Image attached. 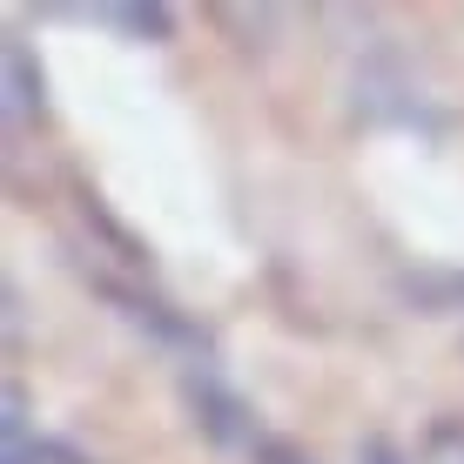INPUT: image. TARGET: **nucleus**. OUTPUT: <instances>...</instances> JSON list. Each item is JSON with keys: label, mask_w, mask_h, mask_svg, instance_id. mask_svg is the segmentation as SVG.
I'll list each match as a JSON object with an SVG mask.
<instances>
[{"label": "nucleus", "mask_w": 464, "mask_h": 464, "mask_svg": "<svg viewBox=\"0 0 464 464\" xmlns=\"http://www.w3.org/2000/svg\"><path fill=\"white\" fill-rule=\"evenodd\" d=\"M418 464H464V418H438L418 438Z\"/></svg>", "instance_id": "6"}, {"label": "nucleus", "mask_w": 464, "mask_h": 464, "mask_svg": "<svg viewBox=\"0 0 464 464\" xmlns=\"http://www.w3.org/2000/svg\"><path fill=\"white\" fill-rule=\"evenodd\" d=\"M182 411H188V424L202 430V438L216 444V451H256V438H263V418L249 411V397L243 391H229L216 371H182Z\"/></svg>", "instance_id": "2"}, {"label": "nucleus", "mask_w": 464, "mask_h": 464, "mask_svg": "<svg viewBox=\"0 0 464 464\" xmlns=\"http://www.w3.org/2000/svg\"><path fill=\"white\" fill-rule=\"evenodd\" d=\"M357 464H418V451H404L397 438L371 430V438H357Z\"/></svg>", "instance_id": "8"}, {"label": "nucleus", "mask_w": 464, "mask_h": 464, "mask_svg": "<svg viewBox=\"0 0 464 464\" xmlns=\"http://www.w3.org/2000/svg\"><path fill=\"white\" fill-rule=\"evenodd\" d=\"M0 464H94V458L54 430H21V438H0Z\"/></svg>", "instance_id": "5"}, {"label": "nucleus", "mask_w": 464, "mask_h": 464, "mask_svg": "<svg viewBox=\"0 0 464 464\" xmlns=\"http://www.w3.org/2000/svg\"><path fill=\"white\" fill-rule=\"evenodd\" d=\"M88 290L121 316L135 337H149L162 357H175L182 371H216V330L202 324L196 310H182L175 296H162L155 283H135V276H108V269H82Z\"/></svg>", "instance_id": "1"}, {"label": "nucleus", "mask_w": 464, "mask_h": 464, "mask_svg": "<svg viewBox=\"0 0 464 464\" xmlns=\"http://www.w3.org/2000/svg\"><path fill=\"white\" fill-rule=\"evenodd\" d=\"M0 74H7V141H21V135H41L47 128V68H41V54H34V41H21V34H7V61H0Z\"/></svg>", "instance_id": "3"}, {"label": "nucleus", "mask_w": 464, "mask_h": 464, "mask_svg": "<svg viewBox=\"0 0 464 464\" xmlns=\"http://www.w3.org/2000/svg\"><path fill=\"white\" fill-rule=\"evenodd\" d=\"M0 303H7V357H21V283L7 276V290H0Z\"/></svg>", "instance_id": "9"}, {"label": "nucleus", "mask_w": 464, "mask_h": 464, "mask_svg": "<svg viewBox=\"0 0 464 464\" xmlns=\"http://www.w3.org/2000/svg\"><path fill=\"white\" fill-rule=\"evenodd\" d=\"M47 14H68V21L115 27V34L149 41V47L175 41V7H169V0H102V7H47Z\"/></svg>", "instance_id": "4"}, {"label": "nucleus", "mask_w": 464, "mask_h": 464, "mask_svg": "<svg viewBox=\"0 0 464 464\" xmlns=\"http://www.w3.org/2000/svg\"><path fill=\"white\" fill-rule=\"evenodd\" d=\"M249 464H316V458L303 451L296 438H276V430H263V438H256V451H249Z\"/></svg>", "instance_id": "7"}]
</instances>
